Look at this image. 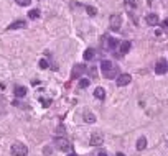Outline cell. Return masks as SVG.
<instances>
[{"mask_svg": "<svg viewBox=\"0 0 168 156\" xmlns=\"http://www.w3.org/2000/svg\"><path fill=\"white\" fill-rule=\"evenodd\" d=\"M101 68H102V72H104V76H106L107 79H114L115 74H117V68H115L114 64H112L111 61H107V59H104L102 63H101Z\"/></svg>", "mask_w": 168, "mask_h": 156, "instance_id": "cell-1", "label": "cell"}, {"mask_svg": "<svg viewBox=\"0 0 168 156\" xmlns=\"http://www.w3.org/2000/svg\"><path fill=\"white\" fill-rule=\"evenodd\" d=\"M10 153L13 156H26L28 155V148H26L23 143H13L10 148Z\"/></svg>", "mask_w": 168, "mask_h": 156, "instance_id": "cell-2", "label": "cell"}, {"mask_svg": "<svg viewBox=\"0 0 168 156\" xmlns=\"http://www.w3.org/2000/svg\"><path fill=\"white\" fill-rule=\"evenodd\" d=\"M109 26H111L112 31H119L122 26V17L119 13H114L111 15V18H109Z\"/></svg>", "mask_w": 168, "mask_h": 156, "instance_id": "cell-3", "label": "cell"}, {"mask_svg": "<svg viewBox=\"0 0 168 156\" xmlns=\"http://www.w3.org/2000/svg\"><path fill=\"white\" fill-rule=\"evenodd\" d=\"M84 72H86V66H84V64H76V66H73L71 79H79Z\"/></svg>", "mask_w": 168, "mask_h": 156, "instance_id": "cell-4", "label": "cell"}, {"mask_svg": "<svg viewBox=\"0 0 168 156\" xmlns=\"http://www.w3.org/2000/svg\"><path fill=\"white\" fill-rule=\"evenodd\" d=\"M54 145H56V148L61 149V151H69V149H71V143L66 138H56L54 140Z\"/></svg>", "mask_w": 168, "mask_h": 156, "instance_id": "cell-5", "label": "cell"}, {"mask_svg": "<svg viewBox=\"0 0 168 156\" xmlns=\"http://www.w3.org/2000/svg\"><path fill=\"white\" fill-rule=\"evenodd\" d=\"M102 141H104V136L101 135L99 131H97V133H92L89 145H91V146H101V145H102Z\"/></svg>", "mask_w": 168, "mask_h": 156, "instance_id": "cell-6", "label": "cell"}, {"mask_svg": "<svg viewBox=\"0 0 168 156\" xmlns=\"http://www.w3.org/2000/svg\"><path fill=\"white\" fill-rule=\"evenodd\" d=\"M167 71H168V63L167 61H158L157 66H155V72H157L158 76H161V74H165Z\"/></svg>", "mask_w": 168, "mask_h": 156, "instance_id": "cell-7", "label": "cell"}, {"mask_svg": "<svg viewBox=\"0 0 168 156\" xmlns=\"http://www.w3.org/2000/svg\"><path fill=\"white\" fill-rule=\"evenodd\" d=\"M130 81H132L130 74H120V76L117 77V85H119V87H124V85L130 84Z\"/></svg>", "mask_w": 168, "mask_h": 156, "instance_id": "cell-8", "label": "cell"}, {"mask_svg": "<svg viewBox=\"0 0 168 156\" xmlns=\"http://www.w3.org/2000/svg\"><path fill=\"white\" fill-rule=\"evenodd\" d=\"M145 21H147V25H150V26H157L160 20H158V17H157L155 13H150V15H147Z\"/></svg>", "mask_w": 168, "mask_h": 156, "instance_id": "cell-9", "label": "cell"}, {"mask_svg": "<svg viewBox=\"0 0 168 156\" xmlns=\"http://www.w3.org/2000/svg\"><path fill=\"white\" fill-rule=\"evenodd\" d=\"M25 26H26L25 20H17V21H13V23H10L8 30H18V28H25Z\"/></svg>", "mask_w": 168, "mask_h": 156, "instance_id": "cell-10", "label": "cell"}, {"mask_svg": "<svg viewBox=\"0 0 168 156\" xmlns=\"http://www.w3.org/2000/svg\"><path fill=\"white\" fill-rule=\"evenodd\" d=\"M13 94L17 97H25L26 94V87H23V85H17V87L13 89Z\"/></svg>", "mask_w": 168, "mask_h": 156, "instance_id": "cell-11", "label": "cell"}, {"mask_svg": "<svg viewBox=\"0 0 168 156\" xmlns=\"http://www.w3.org/2000/svg\"><path fill=\"white\" fill-rule=\"evenodd\" d=\"M94 97L99 100H104L106 99V90H104L102 87H96V90H94Z\"/></svg>", "mask_w": 168, "mask_h": 156, "instance_id": "cell-12", "label": "cell"}, {"mask_svg": "<svg viewBox=\"0 0 168 156\" xmlns=\"http://www.w3.org/2000/svg\"><path fill=\"white\" fill-rule=\"evenodd\" d=\"M82 56H84V61H92L94 56H96V53H94L92 48H87V50L84 51V54H82Z\"/></svg>", "mask_w": 168, "mask_h": 156, "instance_id": "cell-13", "label": "cell"}, {"mask_svg": "<svg viewBox=\"0 0 168 156\" xmlns=\"http://www.w3.org/2000/svg\"><path fill=\"white\" fill-rule=\"evenodd\" d=\"M82 117H84V122H86V123H96V117H94V114H91V112H84Z\"/></svg>", "mask_w": 168, "mask_h": 156, "instance_id": "cell-14", "label": "cell"}, {"mask_svg": "<svg viewBox=\"0 0 168 156\" xmlns=\"http://www.w3.org/2000/svg\"><path fill=\"white\" fill-rule=\"evenodd\" d=\"M137 149H139V151H142V149H145V146H147V138L145 136H140L139 140H137Z\"/></svg>", "mask_w": 168, "mask_h": 156, "instance_id": "cell-15", "label": "cell"}, {"mask_svg": "<svg viewBox=\"0 0 168 156\" xmlns=\"http://www.w3.org/2000/svg\"><path fill=\"white\" fill-rule=\"evenodd\" d=\"M129 51H130V41H122L120 43V53L127 54Z\"/></svg>", "mask_w": 168, "mask_h": 156, "instance_id": "cell-16", "label": "cell"}, {"mask_svg": "<svg viewBox=\"0 0 168 156\" xmlns=\"http://www.w3.org/2000/svg\"><path fill=\"white\" fill-rule=\"evenodd\" d=\"M38 17H40V10H36V8H33V10L28 12V18L30 20H36Z\"/></svg>", "mask_w": 168, "mask_h": 156, "instance_id": "cell-17", "label": "cell"}, {"mask_svg": "<svg viewBox=\"0 0 168 156\" xmlns=\"http://www.w3.org/2000/svg\"><path fill=\"white\" fill-rule=\"evenodd\" d=\"M86 12H87V15H91V17H96L97 15V8L91 7V5H87L86 7Z\"/></svg>", "mask_w": 168, "mask_h": 156, "instance_id": "cell-18", "label": "cell"}, {"mask_svg": "<svg viewBox=\"0 0 168 156\" xmlns=\"http://www.w3.org/2000/svg\"><path fill=\"white\" fill-rule=\"evenodd\" d=\"M18 5H22V7H28L30 4H32V0H15Z\"/></svg>", "mask_w": 168, "mask_h": 156, "instance_id": "cell-19", "label": "cell"}, {"mask_svg": "<svg viewBox=\"0 0 168 156\" xmlns=\"http://www.w3.org/2000/svg\"><path fill=\"white\" fill-rule=\"evenodd\" d=\"M87 85H89V79H82V81L79 82V87H81V89L87 87Z\"/></svg>", "mask_w": 168, "mask_h": 156, "instance_id": "cell-20", "label": "cell"}, {"mask_svg": "<svg viewBox=\"0 0 168 156\" xmlns=\"http://www.w3.org/2000/svg\"><path fill=\"white\" fill-rule=\"evenodd\" d=\"M40 69H48V61L46 59H41V61H40Z\"/></svg>", "mask_w": 168, "mask_h": 156, "instance_id": "cell-21", "label": "cell"}, {"mask_svg": "<svg viewBox=\"0 0 168 156\" xmlns=\"http://www.w3.org/2000/svg\"><path fill=\"white\" fill-rule=\"evenodd\" d=\"M115 46H117V39L111 38V39H109V48H115Z\"/></svg>", "mask_w": 168, "mask_h": 156, "instance_id": "cell-22", "label": "cell"}, {"mask_svg": "<svg viewBox=\"0 0 168 156\" xmlns=\"http://www.w3.org/2000/svg\"><path fill=\"white\" fill-rule=\"evenodd\" d=\"M127 5L132 7V8H135L137 7V0H127Z\"/></svg>", "mask_w": 168, "mask_h": 156, "instance_id": "cell-23", "label": "cell"}, {"mask_svg": "<svg viewBox=\"0 0 168 156\" xmlns=\"http://www.w3.org/2000/svg\"><path fill=\"white\" fill-rule=\"evenodd\" d=\"M41 104H43V107H50L51 100L50 99H41Z\"/></svg>", "mask_w": 168, "mask_h": 156, "instance_id": "cell-24", "label": "cell"}, {"mask_svg": "<svg viewBox=\"0 0 168 156\" xmlns=\"http://www.w3.org/2000/svg\"><path fill=\"white\" fill-rule=\"evenodd\" d=\"M163 28L168 31V18H167V20H163Z\"/></svg>", "mask_w": 168, "mask_h": 156, "instance_id": "cell-25", "label": "cell"}, {"mask_svg": "<svg viewBox=\"0 0 168 156\" xmlns=\"http://www.w3.org/2000/svg\"><path fill=\"white\" fill-rule=\"evenodd\" d=\"M91 76H92V77H96V76H97V71H96V69H91Z\"/></svg>", "mask_w": 168, "mask_h": 156, "instance_id": "cell-26", "label": "cell"}, {"mask_svg": "<svg viewBox=\"0 0 168 156\" xmlns=\"http://www.w3.org/2000/svg\"><path fill=\"white\" fill-rule=\"evenodd\" d=\"M99 156H107V155H106L104 151H101V153H99Z\"/></svg>", "mask_w": 168, "mask_h": 156, "instance_id": "cell-27", "label": "cell"}, {"mask_svg": "<svg viewBox=\"0 0 168 156\" xmlns=\"http://www.w3.org/2000/svg\"><path fill=\"white\" fill-rule=\"evenodd\" d=\"M117 156H125V155H124V153H117Z\"/></svg>", "mask_w": 168, "mask_h": 156, "instance_id": "cell-28", "label": "cell"}, {"mask_svg": "<svg viewBox=\"0 0 168 156\" xmlns=\"http://www.w3.org/2000/svg\"><path fill=\"white\" fill-rule=\"evenodd\" d=\"M68 156H78V155H76V153H71V155H68Z\"/></svg>", "mask_w": 168, "mask_h": 156, "instance_id": "cell-29", "label": "cell"}]
</instances>
